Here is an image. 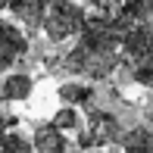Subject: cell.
<instances>
[{
	"mask_svg": "<svg viewBox=\"0 0 153 153\" xmlns=\"http://www.w3.org/2000/svg\"><path fill=\"white\" fill-rule=\"evenodd\" d=\"M85 3H88V6H91V10H94V6H97V3H100V0H85Z\"/></svg>",
	"mask_w": 153,
	"mask_h": 153,
	"instance_id": "9a60e30c",
	"label": "cell"
},
{
	"mask_svg": "<svg viewBox=\"0 0 153 153\" xmlns=\"http://www.w3.org/2000/svg\"><path fill=\"white\" fill-rule=\"evenodd\" d=\"M0 153H34L31 137L19 134L16 128H13V131H6V134L0 137Z\"/></svg>",
	"mask_w": 153,
	"mask_h": 153,
	"instance_id": "7c38bea8",
	"label": "cell"
},
{
	"mask_svg": "<svg viewBox=\"0 0 153 153\" xmlns=\"http://www.w3.org/2000/svg\"><path fill=\"white\" fill-rule=\"evenodd\" d=\"M119 69L128 81L153 91V13L119 31Z\"/></svg>",
	"mask_w": 153,
	"mask_h": 153,
	"instance_id": "7a4b0ae2",
	"label": "cell"
},
{
	"mask_svg": "<svg viewBox=\"0 0 153 153\" xmlns=\"http://www.w3.org/2000/svg\"><path fill=\"white\" fill-rule=\"evenodd\" d=\"M31 147H34V153H69V137H66V131H59L53 122H47V125H38V128H34Z\"/></svg>",
	"mask_w": 153,
	"mask_h": 153,
	"instance_id": "52a82bcc",
	"label": "cell"
},
{
	"mask_svg": "<svg viewBox=\"0 0 153 153\" xmlns=\"http://www.w3.org/2000/svg\"><path fill=\"white\" fill-rule=\"evenodd\" d=\"M50 122L56 125L59 131H78L81 125H85V119H81V113H78V106H66V103H62L56 113H53Z\"/></svg>",
	"mask_w": 153,
	"mask_h": 153,
	"instance_id": "8fae6325",
	"label": "cell"
},
{
	"mask_svg": "<svg viewBox=\"0 0 153 153\" xmlns=\"http://www.w3.org/2000/svg\"><path fill=\"white\" fill-rule=\"evenodd\" d=\"M122 131L125 128H122V122H119L116 113L91 106L88 122L75 131V134H78V150H103V147H109V144H119Z\"/></svg>",
	"mask_w": 153,
	"mask_h": 153,
	"instance_id": "277c9868",
	"label": "cell"
},
{
	"mask_svg": "<svg viewBox=\"0 0 153 153\" xmlns=\"http://www.w3.org/2000/svg\"><path fill=\"white\" fill-rule=\"evenodd\" d=\"M3 10H6V0H0V13H3Z\"/></svg>",
	"mask_w": 153,
	"mask_h": 153,
	"instance_id": "2e32d148",
	"label": "cell"
},
{
	"mask_svg": "<svg viewBox=\"0 0 153 153\" xmlns=\"http://www.w3.org/2000/svg\"><path fill=\"white\" fill-rule=\"evenodd\" d=\"M88 19V10L75 0H50L44 19H41V31L47 34L50 44H62V41H72L81 31Z\"/></svg>",
	"mask_w": 153,
	"mask_h": 153,
	"instance_id": "3957f363",
	"label": "cell"
},
{
	"mask_svg": "<svg viewBox=\"0 0 153 153\" xmlns=\"http://www.w3.org/2000/svg\"><path fill=\"white\" fill-rule=\"evenodd\" d=\"M56 97L66 106H94V85H88V81H66V85L56 88Z\"/></svg>",
	"mask_w": 153,
	"mask_h": 153,
	"instance_id": "30bf717a",
	"label": "cell"
},
{
	"mask_svg": "<svg viewBox=\"0 0 153 153\" xmlns=\"http://www.w3.org/2000/svg\"><path fill=\"white\" fill-rule=\"evenodd\" d=\"M75 38H78L75 47L59 59V66L69 75H81L88 81H106L119 69V28L113 16L88 13Z\"/></svg>",
	"mask_w": 153,
	"mask_h": 153,
	"instance_id": "6da1fadb",
	"label": "cell"
},
{
	"mask_svg": "<svg viewBox=\"0 0 153 153\" xmlns=\"http://www.w3.org/2000/svg\"><path fill=\"white\" fill-rule=\"evenodd\" d=\"M34 91V78L28 72H10L0 85V100H10V103H22L28 100Z\"/></svg>",
	"mask_w": 153,
	"mask_h": 153,
	"instance_id": "ba28073f",
	"label": "cell"
},
{
	"mask_svg": "<svg viewBox=\"0 0 153 153\" xmlns=\"http://www.w3.org/2000/svg\"><path fill=\"white\" fill-rule=\"evenodd\" d=\"M28 53V34L10 19H0V72H10L13 66L25 59Z\"/></svg>",
	"mask_w": 153,
	"mask_h": 153,
	"instance_id": "5b68a950",
	"label": "cell"
},
{
	"mask_svg": "<svg viewBox=\"0 0 153 153\" xmlns=\"http://www.w3.org/2000/svg\"><path fill=\"white\" fill-rule=\"evenodd\" d=\"M19 125V116H13V113H0V137L6 134V131H13Z\"/></svg>",
	"mask_w": 153,
	"mask_h": 153,
	"instance_id": "4fadbf2b",
	"label": "cell"
},
{
	"mask_svg": "<svg viewBox=\"0 0 153 153\" xmlns=\"http://www.w3.org/2000/svg\"><path fill=\"white\" fill-rule=\"evenodd\" d=\"M50 0H6V10L13 13L19 25H25V31H38L41 19H44Z\"/></svg>",
	"mask_w": 153,
	"mask_h": 153,
	"instance_id": "8992f818",
	"label": "cell"
},
{
	"mask_svg": "<svg viewBox=\"0 0 153 153\" xmlns=\"http://www.w3.org/2000/svg\"><path fill=\"white\" fill-rule=\"evenodd\" d=\"M122 153H153V128L150 125H131L119 137Z\"/></svg>",
	"mask_w": 153,
	"mask_h": 153,
	"instance_id": "9c48e42d",
	"label": "cell"
},
{
	"mask_svg": "<svg viewBox=\"0 0 153 153\" xmlns=\"http://www.w3.org/2000/svg\"><path fill=\"white\" fill-rule=\"evenodd\" d=\"M144 119H147V122H153V94L147 97V103H144Z\"/></svg>",
	"mask_w": 153,
	"mask_h": 153,
	"instance_id": "5bb4252c",
	"label": "cell"
}]
</instances>
